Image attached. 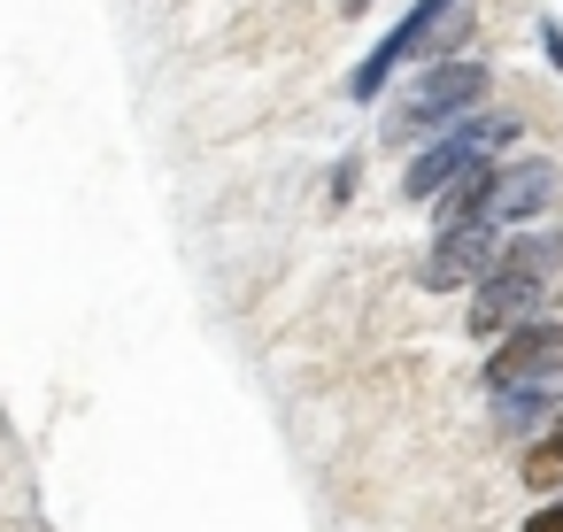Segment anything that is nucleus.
Segmentation results:
<instances>
[{"label": "nucleus", "instance_id": "1", "mask_svg": "<svg viewBox=\"0 0 563 532\" xmlns=\"http://www.w3.org/2000/svg\"><path fill=\"white\" fill-rule=\"evenodd\" d=\"M555 186H563L555 163H486V170H471V178H455V186L432 193V201H440V232H448V224H486V232H501V224L548 209Z\"/></svg>", "mask_w": 563, "mask_h": 532}, {"label": "nucleus", "instance_id": "2", "mask_svg": "<svg viewBox=\"0 0 563 532\" xmlns=\"http://www.w3.org/2000/svg\"><path fill=\"white\" fill-rule=\"evenodd\" d=\"M509 140H517V117H501V109H494V117H463V124H448V132L417 155V170L401 178V193H409V201H432L440 186H455V178L486 170Z\"/></svg>", "mask_w": 563, "mask_h": 532}, {"label": "nucleus", "instance_id": "3", "mask_svg": "<svg viewBox=\"0 0 563 532\" xmlns=\"http://www.w3.org/2000/svg\"><path fill=\"white\" fill-rule=\"evenodd\" d=\"M486 101V70L478 63H440L394 117H386V140H424V132H448V124H463L471 109Z\"/></svg>", "mask_w": 563, "mask_h": 532}, {"label": "nucleus", "instance_id": "4", "mask_svg": "<svg viewBox=\"0 0 563 532\" xmlns=\"http://www.w3.org/2000/svg\"><path fill=\"white\" fill-rule=\"evenodd\" d=\"M463 9H471V0H417V9H409V16L378 40V55L355 70V101H371V93L394 78V63H409V55H424V47H455Z\"/></svg>", "mask_w": 563, "mask_h": 532}, {"label": "nucleus", "instance_id": "5", "mask_svg": "<svg viewBox=\"0 0 563 532\" xmlns=\"http://www.w3.org/2000/svg\"><path fill=\"white\" fill-rule=\"evenodd\" d=\"M494 394H501V401H494L501 432H540L548 417H563V363H548V370H525V378H501Z\"/></svg>", "mask_w": 563, "mask_h": 532}, {"label": "nucleus", "instance_id": "6", "mask_svg": "<svg viewBox=\"0 0 563 532\" xmlns=\"http://www.w3.org/2000/svg\"><path fill=\"white\" fill-rule=\"evenodd\" d=\"M540 278H525V270H501V263H486L478 270V301H471V324L478 332H501V324H517V317H540Z\"/></svg>", "mask_w": 563, "mask_h": 532}, {"label": "nucleus", "instance_id": "7", "mask_svg": "<svg viewBox=\"0 0 563 532\" xmlns=\"http://www.w3.org/2000/svg\"><path fill=\"white\" fill-rule=\"evenodd\" d=\"M548 363H563V332L548 317H517V324H501V347H494L486 378L501 386V378H525V370H548Z\"/></svg>", "mask_w": 563, "mask_h": 532}, {"label": "nucleus", "instance_id": "8", "mask_svg": "<svg viewBox=\"0 0 563 532\" xmlns=\"http://www.w3.org/2000/svg\"><path fill=\"white\" fill-rule=\"evenodd\" d=\"M494 240H501V232H486V224H448L440 247H432V263H424V278H432L440 293L463 286V278H478V270L494 263Z\"/></svg>", "mask_w": 563, "mask_h": 532}, {"label": "nucleus", "instance_id": "9", "mask_svg": "<svg viewBox=\"0 0 563 532\" xmlns=\"http://www.w3.org/2000/svg\"><path fill=\"white\" fill-rule=\"evenodd\" d=\"M494 263H501V270H525V278H548V270H563V232H517V240H494Z\"/></svg>", "mask_w": 563, "mask_h": 532}]
</instances>
